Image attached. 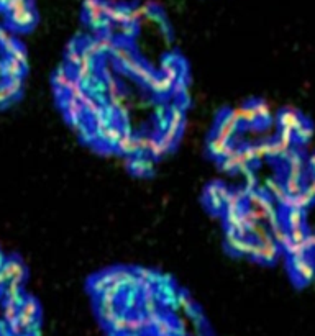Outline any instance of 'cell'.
I'll use <instances>...</instances> for the list:
<instances>
[{
    "label": "cell",
    "instance_id": "1",
    "mask_svg": "<svg viewBox=\"0 0 315 336\" xmlns=\"http://www.w3.org/2000/svg\"><path fill=\"white\" fill-rule=\"evenodd\" d=\"M8 17H10L12 26L17 28V30H26V28H31L36 23V13L33 10V7H28L20 12L8 13Z\"/></svg>",
    "mask_w": 315,
    "mask_h": 336
}]
</instances>
